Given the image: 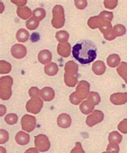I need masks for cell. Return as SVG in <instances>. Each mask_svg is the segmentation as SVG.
Segmentation results:
<instances>
[{"label":"cell","instance_id":"cell-39","mask_svg":"<svg viewBox=\"0 0 127 153\" xmlns=\"http://www.w3.org/2000/svg\"><path fill=\"white\" fill-rule=\"evenodd\" d=\"M74 4L77 7V8H78L80 10H83L87 7L88 2L86 0H75Z\"/></svg>","mask_w":127,"mask_h":153},{"label":"cell","instance_id":"cell-7","mask_svg":"<svg viewBox=\"0 0 127 153\" xmlns=\"http://www.w3.org/2000/svg\"><path fill=\"white\" fill-rule=\"evenodd\" d=\"M35 147L41 152H48L51 147L50 141L48 136L43 134L36 135L35 137Z\"/></svg>","mask_w":127,"mask_h":153},{"label":"cell","instance_id":"cell-27","mask_svg":"<svg viewBox=\"0 0 127 153\" xmlns=\"http://www.w3.org/2000/svg\"><path fill=\"white\" fill-rule=\"evenodd\" d=\"M46 16V11L41 7L35 8L33 11V17L37 19L38 21H41Z\"/></svg>","mask_w":127,"mask_h":153},{"label":"cell","instance_id":"cell-24","mask_svg":"<svg viewBox=\"0 0 127 153\" xmlns=\"http://www.w3.org/2000/svg\"><path fill=\"white\" fill-rule=\"evenodd\" d=\"M117 73L118 74L122 79L124 80L127 84V63L126 62H121L119 66L117 68Z\"/></svg>","mask_w":127,"mask_h":153},{"label":"cell","instance_id":"cell-22","mask_svg":"<svg viewBox=\"0 0 127 153\" xmlns=\"http://www.w3.org/2000/svg\"><path fill=\"white\" fill-rule=\"evenodd\" d=\"M106 61L109 67L115 68L117 66H119L121 64V58L117 54H110L106 59Z\"/></svg>","mask_w":127,"mask_h":153},{"label":"cell","instance_id":"cell-4","mask_svg":"<svg viewBox=\"0 0 127 153\" xmlns=\"http://www.w3.org/2000/svg\"><path fill=\"white\" fill-rule=\"evenodd\" d=\"M13 78L11 76H4L0 78V97L2 100H8L12 94L11 86Z\"/></svg>","mask_w":127,"mask_h":153},{"label":"cell","instance_id":"cell-41","mask_svg":"<svg viewBox=\"0 0 127 153\" xmlns=\"http://www.w3.org/2000/svg\"><path fill=\"white\" fill-rule=\"evenodd\" d=\"M11 3L18 6L19 7H25L27 1V0H11Z\"/></svg>","mask_w":127,"mask_h":153},{"label":"cell","instance_id":"cell-33","mask_svg":"<svg viewBox=\"0 0 127 153\" xmlns=\"http://www.w3.org/2000/svg\"><path fill=\"white\" fill-rule=\"evenodd\" d=\"M119 151L120 148L118 147V144L115 142H109L106 149V152L109 153H119Z\"/></svg>","mask_w":127,"mask_h":153},{"label":"cell","instance_id":"cell-15","mask_svg":"<svg viewBox=\"0 0 127 153\" xmlns=\"http://www.w3.org/2000/svg\"><path fill=\"white\" fill-rule=\"evenodd\" d=\"M57 53L62 57H69L71 54V45L69 43L59 44L57 46Z\"/></svg>","mask_w":127,"mask_h":153},{"label":"cell","instance_id":"cell-38","mask_svg":"<svg viewBox=\"0 0 127 153\" xmlns=\"http://www.w3.org/2000/svg\"><path fill=\"white\" fill-rule=\"evenodd\" d=\"M117 129L119 130L120 132L122 134H127V119H123L117 126Z\"/></svg>","mask_w":127,"mask_h":153},{"label":"cell","instance_id":"cell-8","mask_svg":"<svg viewBox=\"0 0 127 153\" xmlns=\"http://www.w3.org/2000/svg\"><path fill=\"white\" fill-rule=\"evenodd\" d=\"M22 129L27 132H32L36 127V119L30 114H24L21 119Z\"/></svg>","mask_w":127,"mask_h":153},{"label":"cell","instance_id":"cell-36","mask_svg":"<svg viewBox=\"0 0 127 153\" xmlns=\"http://www.w3.org/2000/svg\"><path fill=\"white\" fill-rule=\"evenodd\" d=\"M0 143L1 144H3L8 141L9 140V134L8 132L6 131V130L1 129L0 130Z\"/></svg>","mask_w":127,"mask_h":153},{"label":"cell","instance_id":"cell-26","mask_svg":"<svg viewBox=\"0 0 127 153\" xmlns=\"http://www.w3.org/2000/svg\"><path fill=\"white\" fill-rule=\"evenodd\" d=\"M40 24V21H38L37 19L34 17H32L29 19H27L26 22V27L30 31H34L37 28Z\"/></svg>","mask_w":127,"mask_h":153},{"label":"cell","instance_id":"cell-44","mask_svg":"<svg viewBox=\"0 0 127 153\" xmlns=\"http://www.w3.org/2000/svg\"><path fill=\"white\" fill-rule=\"evenodd\" d=\"M1 153H6V149L3 147H1Z\"/></svg>","mask_w":127,"mask_h":153},{"label":"cell","instance_id":"cell-18","mask_svg":"<svg viewBox=\"0 0 127 153\" xmlns=\"http://www.w3.org/2000/svg\"><path fill=\"white\" fill-rule=\"evenodd\" d=\"M16 141L19 145H27L30 141V135L24 131H19L16 135Z\"/></svg>","mask_w":127,"mask_h":153},{"label":"cell","instance_id":"cell-45","mask_svg":"<svg viewBox=\"0 0 127 153\" xmlns=\"http://www.w3.org/2000/svg\"><path fill=\"white\" fill-rule=\"evenodd\" d=\"M102 153H109V152H102Z\"/></svg>","mask_w":127,"mask_h":153},{"label":"cell","instance_id":"cell-10","mask_svg":"<svg viewBox=\"0 0 127 153\" xmlns=\"http://www.w3.org/2000/svg\"><path fill=\"white\" fill-rule=\"evenodd\" d=\"M87 24L88 26L90 28H92V29H96V28L100 29V28L103 27L111 24V22L107 21L106 19L101 18L99 16H97L90 17L89 19V20H88Z\"/></svg>","mask_w":127,"mask_h":153},{"label":"cell","instance_id":"cell-29","mask_svg":"<svg viewBox=\"0 0 127 153\" xmlns=\"http://www.w3.org/2000/svg\"><path fill=\"white\" fill-rule=\"evenodd\" d=\"M126 28L124 25L117 24V25L114 26V33L116 37L122 36L126 34Z\"/></svg>","mask_w":127,"mask_h":153},{"label":"cell","instance_id":"cell-31","mask_svg":"<svg viewBox=\"0 0 127 153\" xmlns=\"http://www.w3.org/2000/svg\"><path fill=\"white\" fill-rule=\"evenodd\" d=\"M88 100L91 101L94 105H98L100 102H101V97L99 94L97 92H89V95L87 97Z\"/></svg>","mask_w":127,"mask_h":153},{"label":"cell","instance_id":"cell-25","mask_svg":"<svg viewBox=\"0 0 127 153\" xmlns=\"http://www.w3.org/2000/svg\"><path fill=\"white\" fill-rule=\"evenodd\" d=\"M56 40L60 42V44L67 43V41L69 39V32H66V31H59L56 33Z\"/></svg>","mask_w":127,"mask_h":153},{"label":"cell","instance_id":"cell-12","mask_svg":"<svg viewBox=\"0 0 127 153\" xmlns=\"http://www.w3.org/2000/svg\"><path fill=\"white\" fill-rule=\"evenodd\" d=\"M109 99L114 105H123L127 102V93H115L110 96Z\"/></svg>","mask_w":127,"mask_h":153},{"label":"cell","instance_id":"cell-20","mask_svg":"<svg viewBox=\"0 0 127 153\" xmlns=\"http://www.w3.org/2000/svg\"><path fill=\"white\" fill-rule=\"evenodd\" d=\"M16 13L19 18L22 19H31V16L33 14V12H32L29 7H23L17 8Z\"/></svg>","mask_w":127,"mask_h":153},{"label":"cell","instance_id":"cell-2","mask_svg":"<svg viewBox=\"0 0 127 153\" xmlns=\"http://www.w3.org/2000/svg\"><path fill=\"white\" fill-rule=\"evenodd\" d=\"M63 80L69 87H74L78 83V65L73 61H68L65 64Z\"/></svg>","mask_w":127,"mask_h":153},{"label":"cell","instance_id":"cell-19","mask_svg":"<svg viewBox=\"0 0 127 153\" xmlns=\"http://www.w3.org/2000/svg\"><path fill=\"white\" fill-rule=\"evenodd\" d=\"M92 70L96 75H102L105 74L106 70V64L101 61H97L93 64L92 66Z\"/></svg>","mask_w":127,"mask_h":153},{"label":"cell","instance_id":"cell-34","mask_svg":"<svg viewBox=\"0 0 127 153\" xmlns=\"http://www.w3.org/2000/svg\"><path fill=\"white\" fill-rule=\"evenodd\" d=\"M98 16L109 22H111L113 20V19H114V14H113V12H110V11H101Z\"/></svg>","mask_w":127,"mask_h":153},{"label":"cell","instance_id":"cell-16","mask_svg":"<svg viewBox=\"0 0 127 153\" xmlns=\"http://www.w3.org/2000/svg\"><path fill=\"white\" fill-rule=\"evenodd\" d=\"M52 59V53L48 49L40 51L38 54V60L43 65H48V64L51 63Z\"/></svg>","mask_w":127,"mask_h":153},{"label":"cell","instance_id":"cell-6","mask_svg":"<svg viewBox=\"0 0 127 153\" xmlns=\"http://www.w3.org/2000/svg\"><path fill=\"white\" fill-rule=\"evenodd\" d=\"M44 106V102L40 97L38 98H32L29 100L26 104V110L27 112L30 114H37L40 112L41 109L43 108Z\"/></svg>","mask_w":127,"mask_h":153},{"label":"cell","instance_id":"cell-32","mask_svg":"<svg viewBox=\"0 0 127 153\" xmlns=\"http://www.w3.org/2000/svg\"><path fill=\"white\" fill-rule=\"evenodd\" d=\"M18 121V116L16 114H9L5 117V122L9 125H15Z\"/></svg>","mask_w":127,"mask_h":153},{"label":"cell","instance_id":"cell-3","mask_svg":"<svg viewBox=\"0 0 127 153\" xmlns=\"http://www.w3.org/2000/svg\"><path fill=\"white\" fill-rule=\"evenodd\" d=\"M90 85L86 81H80L76 88V91L73 92L69 97V101L73 105H79L80 103L87 98L89 94Z\"/></svg>","mask_w":127,"mask_h":153},{"label":"cell","instance_id":"cell-17","mask_svg":"<svg viewBox=\"0 0 127 153\" xmlns=\"http://www.w3.org/2000/svg\"><path fill=\"white\" fill-rule=\"evenodd\" d=\"M94 106H95V105L91 101L86 99L80 103V110L84 114H89L94 111Z\"/></svg>","mask_w":127,"mask_h":153},{"label":"cell","instance_id":"cell-42","mask_svg":"<svg viewBox=\"0 0 127 153\" xmlns=\"http://www.w3.org/2000/svg\"><path fill=\"white\" fill-rule=\"evenodd\" d=\"M24 153H39V150L36 148H31L27 149Z\"/></svg>","mask_w":127,"mask_h":153},{"label":"cell","instance_id":"cell-37","mask_svg":"<svg viewBox=\"0 0 127 153\" xmlns=\"http://www.w3.org/2000/svg\"><path fill=\"white\" fill-rule=\"evenodd\" d=\"M28 93H29V96L32 98L40 97V90L35 86H32L30 88Z\"/></svg>","mask_w":127,"mask_h":153},{"label":"cell","instance_id":"cell-13","mask_svg":"<svg viewBox=\"0 0 127 153\" xmlns=\"http://www.w3.org/2000/svg\"><path fill=\"white\" fill-rule=\"evenodd\" d=\"M57 124L59 127L63 129L69 128L72 124L71 117L68 114H61L57 118Z\"/></svg>","mask_w":127,"mask_h":153},{"label":"cell","instance_id":"cell-35","mask_svg":"<svg viewBox=\"0 0 127 153\" xmlns=\"http://www.w3.org/2000/svg\"><path fill=\"white\" fill-rule=\"evenodd\" d=\"M117 0H105L104 1V5H105V7H106L107 9H109V10H113L114 8L116 7L117 5Z\"/></svg>","mask_w":127,"mask_h":153},{"label":"cell","instance_id":"cell-5","mask_svg":"<svg viewBox=\"0 0 127 153\" xmlns=\"http://www.w3.org/2000/svg\"><path fill=\"white\" fill-rule=\"evenodd\" d=\"M52 25L55 28H61L65 23V16L63 7L61 5H56L52 9Z\"/></svg>","mask_w":127,"mask_h":153},{"label":"cell","instance_id":"cell-23","mask_svg":"<svg viewBox=\"0 0 127 153\" xmlns=\"http://www.w3.org/2000/svg\"><path fill=\"white\" fill-rule=\"evenodd\" d=\"M29 36L30 34L28 31H27L26 29H24V28L19 29L16 32V40L20 43H24L27 41L29 39Z\"/></svg>","mask_w":127,"mask_h":153},{"label":"cell","instance_id":"cell-9","mask_svg":"<svg viewBox=\"0 0 127 153\" xmlns=\"http://www.w3.org/2000/svg\"><path fill=\"white\" fill-rule=\"evenodd\" d=\"M103 112L101 111H99V110H95L91 114L88 115V117L86 118V124L89 127H92L97 124L101 123L103 121Z\"/></svg>","mask_w":127,"mask_h":153},{"label":"cell","instance_id":"cell-30","mask_svg":"<svg viewBox=\"0 0 127 153\" xmlns=\"http://www.w3.org/2000/svg\"><path fill=\"white\" fill-rule=\"evenodd\" d=\"M108 140L109 142H115L117 143H120L122 140V135L117 131H112L109 135Z\"/></svg>","mask_w":127,"mask_h":153},{"label":"cell","instance_id":"cell-43","mask_svg":"<svg viewBox=\"0 0 127 153\" xmlns=\"http://www.w3.org/2000/svg\"><path fill=\"white\" fill-rule=\"evenodd\" d=\"M1 107V112H0V116H3V114H6V111H7V109H6V106H4L3 105H1L0 106Z\"/></svg>","mask_w":127,"mask_h":153},{"label":"cell","instance_id":"cell-28","mask_svg":"<svg viewBox=\"0 0 127 153\" xmlns=\"http://www.w3.org/2000/svg\"><path fill=\"white\" fill-rule=\"evenodd\" d=\"M11 70V65L7 61H0V74H9Z\"/></svg>","mask_w":127,"mask_h":153},{"label":"cell","instance_id":"cell-11","mask_svg":"<svg viewBox=\"0 0 127 153\" xmlns=\"http://www.w3.org/2000/svg\"><path fill=\"white\" fill-rule=\"evenodd\" d=\"M11 53L13 57L16 59H22L27 55V48L24 45L17 44L11 47Z\"/></svg>","mask_w":127,"mask_h":153},{"label":"cell","instance_id":"cell-21","mask_svg":"<svg viewBox=\"0 0 127 153\" xmlns=\"http://www.w3.org/2000/svg\"><path fill=\"white\" fill-rule=\"evenodd\" d=\"M59 71V67L57 64L55 62H51V63L46 65L44 67L45 74L48 76H52L57 74Z\"/></svg>","mask_w":127,"mask_h":153},{"label":"cell","instance_id":"cell-1","mask_svg":"<svg viewBox=\"0 0 127 153\" xmlns=\"http://www.w3.org/2000/svg\"><path fill=\"white\" fill-rule=\"evenodd\" d=\"M72 56L82 65L92 63L97 57V46L90 40H82L72 48Z\"/></svg>","mask_w":127,"mask_h":153},{"label":"cell","instance_id":"cell-40","mask_svg":"<svg viewBox=\"0 0 127 153\" xmlns=\"http://www.w3.org/2000/svg\"><path fill=\"white\" fill-rule=\"evenodd\" d=\"M71 153H85L82 148V145L80 142L76 143L75 148L71 151Z\"/></svg>","mask_w":127,"mask_h":153},{"label":"cell","instance_id":"cell-14","mask_svg":"<svg viewBox=\"0 0 127 153\" xmlns=\"http://www.w3.org/2000/svg\"><path fill=\"white\" fill-rule=\"evenodd\" d=\"M40 97L45 102H51L55 98V91L52 88L46 86L40 90Z\"/></svg>","mask_w":127,"mask_h":153}]
</instances>
